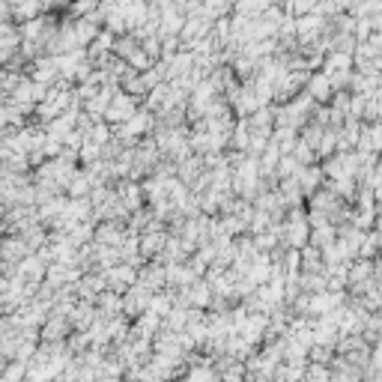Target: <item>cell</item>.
<instances>
[{
    "mask_svg": "<svg viewBox=\"0 0 382 382\" xmlns=\"http://www.w3.org/2000/svg\"><path fill=\"white\" fill-rule=\"evenodd\" d=\"M311 242V221H308V204L290 206L284 218V245L290 248H305Z\"/></svg>",
    "mask_w": 382,
    "mask_h": 382,
    "instance_id": "1",
    "label": "cell"
},
{
    "mask_svg": "<svg viewBox=\"0 0 382 382\" xmlns=\"http://www.w3.org/2000/svg\"><path fill=\"white\" fill-rule=\"evenodd\" d=\"M141 105H143V99L126 93V90H117L114 99H111V105H108V111H105V120L108 122H126V120H132L134 114H138Z\"/></svg>",
    "mask_w": 382,
    "mask_h": 382,
    "instance_id": "2",
    "label": "cell"
},
{
    "mask_svg": "<svg viewBox=\"0 0 382 382\" xmlns=\"http://www.w3.org/2000/svg\"><path fill=\"white\" fill-rule=\"evenodd\" d=\"M27 72H30L33 81H42V84H51V87L63 78L60 63H57V54H39V57L30 63Z\"/></svg>",
    "mask_w": 382,
    "mask_h": 382,
    "instance_id": "3",
    "label": "cell"
},
{
    "mask_svg": "<svg viewBox=\"0 0 382 382\" xmlns=\"http://www.w3.org/2000/svg\"><path fill=\"white\" fill-rule=\"evenodd\" d=\"M150 302H153V290L143 287L141 281L138 284H132L126 293H122V305H126V317L138 320L143 311H150Z\"/></svg>",
    "mask_w": 382,
    "mask_h": 382,
    "instance_id": "4",
    "label": "cell"
},
{
    "mask_svg": "<svg viewBox=\"0 0 382 382\" xmlns=\"http://www.w3.org/2000/svg\"><path fill=\"white\" fill-rule=\"evenodd\" d=\"M21 42H24V36H21L18 21H0V60H13L21 51Z\"/></svg>",
    "mask_w": 382,
    "mask_h": 382,
    "instance_id": "5",
    "label": "cell"
},
{
    "mask_svg": "<svg viewBox=\"0 0 382 382\" xmlns=\"http://www.w3.org/2000/svg\"><path fill=\"white\" fill-rule=\"evenodd\" d=\"M325 15L320 13H308V15H299L296 18V36L302 45H308V42H317L325 36Z\"/></svg>",
    "mask_w": 382,
    "mask_h": 382,
    "instance_id": "6",
    "label": "cell"
},
{
    "mask_svg": "<svg viewBox=\"0 0 382 382\" xmlns=\"http://www.w3.org/2000/svg\"><path fill=\"white\" fill-rule=\"evenodd\" d=\"M212 27H215V18H209V15H188L183 33H179V39H183V48H191V45H194L197 39L209 36Z\"/></svg>",
    "mask_w": 382,
    "mask_h": 382,
    "instance_id": "7",
    "label": "cell"
},
{
    "mask_svg": "<svg viewBox=\"0 0 382 382\" xmlns=\"http://www.w3.org/2000/svg\"><path fill=\"white\" fill-rule=\"evenodd\" d=\"M138 275H141V269L132 266V263H126V260L117 263V266H111V269H105L108 287H111V290H120V293H126L132 284H138Z\"/></svg>",
    "mask_w": 382,
    "mask_h": 382,
    "instance_id": "8",
    "label": "cell"
},
{
    "mask_svg": "<svg viewBox=\"0 0 382 382\" xmlns=\"http://www.w3.org/2000/svg\"><path fill=\"white\" fill-rule=\"evenodd\" d=\"M105 290H108V278L102 269H93V272H84L78 278V299H84V302H96Z\"/></svg>",
    "mask_w": 382,
    "mask_h": 382,
    "instance_id": "9",
    "label": "cell"
},
{
    "mask_svg": "<svg viewBox=\"0 0 382 382\" xmlns=\"http://www.w3.org/2000/svg\"><path fill=\"white\" fill-rule=\"evenodd\" d=\"M42 341H66L69 334L75 332V325H72V317H66V313H57V311H51L48 313V320L42 323Z\"/></svg>",
    "mask_w": 382,
    "mask_h": 382,
    "instance_id": "10",
    "label": "cell"
},
{
    "mask_svg": "<svg viewBox=\"0 0 382 382\" xmlns=\"http://www.w3.org/2000/svg\"><path fill=\"white\" fill-rule=\"evenodd\" d=\"M129 233V221H99L96 224V239L99 245H122V239H126Z\"/></svg>",
    "mask_w": 382,
    "mask_h": 382,
    "instance_id": "11",
    "label": "cell"
},
{
    "mask_svg": "<svg viewBox=\"0 0 382 382\" xmlns=\"http://www.w3.org/2000/svg\"><path fill=\"white\" fill-rule=\"evenodd\" d=\"M138 281H141L143 287H150L153 293H159V290L167 287V266L162 260H147V263L141 266Z\"/></svg>",
    "mask_w": 382,
    "mask_h": 382,
    "instance_id": "12",
    "label": "cell"
},
{
    "mask_svg": "<svg viewBox=\"0 0 382 382\" xmlns=\"http://www.w3.org/2000/svg\"><path fill=\"white\" fill-rule=\"evenodd\" d=\"M167 236H171V230L167 227H153V230H143L141 233V254L147 257V260H155L164 245H167Z\"/></svg>",
    "mask_w": 382,
    "mask_h": 382,
    "instance_id": "13",
    "label": "cell"
},
{
    "mask_svg": "<svg viewBox=\"0 0 382 382\" xmlns=\"http://www.w3.org/2000/svg\"><path fill=\"white\" fill-rule=\"evenodd\" d=\"M30 251V245L24 242V236L21 233H6V239L3 245H0V260H6V263H21Z\"/></svg>",
    "mask_w": 382,
    "mask_h": 382,
    "instance_id": "14",
    "label": "cell"
},
{
    "mask_svg": "<svg viewBox=\"0 0 382 382\" xmlns=\"http://www.w3.org/2000/svg\"><path fill=\"white\" fill-rule=\"evenodd\" d=\"M308 93L317 99L320 105H329L332 102V96H334V87H332V78H329V72L325 69H317V72H311V78H308Z\"/></svg>",
    "mask_w": 382,
    "mask_h": 382,
    "instance_id": "15",
    "label": "cell"
},
{
    "mask_svg": "<svg viewBox=\"0 0 382 382\" xmlns=\"http://www.w3.org/2000/svg\"><path fill=\"white\" fill-rule=\"evenodd\" d=\"M325 171H323V162H313V164H305L299 171V183H302V191H305V197H311L317 188L325 185Z\"/></svg>",
    "mask_w": 382,
    "mask_h": 382,
    "instance_id": "16",
    "label": "cell"
},
{
    "mask_svg": "<svg viewBox=\"0 0 382 382\" xmlns=\"http://www.w3.org/2000/svg\"><path fill=\"white\" fill-rule=\"evenodd\" d=\"M332 379H334V382H358V379H365V367L353 365L350 358H344V355H334V362H332Z\"/></svg>",
    "mask_w": 382,
    "mask_h": 382,
    "instance_id": "17",
    "label": "cell"
},
{
    "mask_svg": "<svg viewBox=\"0 0 382 382\" xmlns=\"http://www.w3.org/2000/svg\"><path fill=\"white\" fill-rule=\"evenodd\" d=\"M96 308H99V313H102V317H120V313H126V305H122V293L120 290H105L102 296L96 299Z\"/></svg>",
    "mask_w": 382,
    "mask_h": 382,
    "instance_id": "18",
    "label": "cell"
},
{
    "mask_svg": "<svg viewBox=\"0 0 382 382\" xmlns=\"http://www.w3.org/2000/svg\"><path fill=\"white\" fill-rule=\"evenodd\" d=\"M167 266V287H191L200 278L188 263H164Z\"/></svg>",
    "mask_w": 382,
    "mask_h": 382,
    "instance_id": "19",
    "label": "cell"
},
{
    "mask_svg": "<svg viewBox=\"0 0 382 382\" xmlns=\"http://www.w3.org/2000/svg\"><path fill=\"white\" fill-rule=\"evenodd\" d=\"M204 171H206V162H204V155H200V153H191L188 159H183V162H179V171H176V176L183 179V183L191 188V183H194V179H197L200 174H204Z\"/></svg>",
    "mask_w": 382,
    "mask_h": 382,
    "instance_id": "20",
    "label": "cell"
},
{
    "mask_svg": "<svg viewBox=\"0 0 382 382\" xmlns=\"http://www.w3.org/2000/svg\"><path fill=\"white\" fill-rule=\"evenodd\" d=\"M358 150H370V153H379L382 155V120L365 122L362 138H358Z\"/></svg>",
    "mask_w": 382,
    "mask_h": 382,
    "instance_id": "21",
    "label": "cell"
},
{
    "mask_svg": "<svg viewBox=\"0 0 382 382\" xmlns=\"http://www.w3.org/2000/svg\"><path fill=\"white\" fill-rule=\"evenodd\" d=\"M93 185H96L93 174H90L87 167H78V174L69 179V185H66V194H69V197H90Z\"/></svg>",
    "mask_w": 382,
    "mask_h": 382,
    "instance_id": "22",
    "label": "cell"
},
{
    "mask_svg": "<svg viewBox=\"0 0 382 382\" xmlns=\"http://www.w3.org/2000/svg\"><path fill=\"white\" fill-rule=\"evenodd\" d=\"M325 72H353L355 69V54L353 51H329L323 63Z\"/></svg>",
    "mask_w": 382,
    "mask_h": 382,
    "instance_id": "23",
    "label": "cell"
},
{
    "mask_svg": "<svg viewBox=\"0 0 382 382\" xmlns=\"http://www.w3.org/2000/svg\"><path fill=\"white\" fill-rule=\"evenodd\" d=\"M188 296H191V305H197V308H212V299H215V290H212V284L206 278H197L194 284L188 287Z\"/></svg>",
    "mask_w": 382,
    "mask_h": 382,
    "instance_id": "24",
    "label": "cell"
},
{
    "mask_svg": "<svg viewBox=\"0 0 382 382\" xmlns=\"http://www.w3.org/2000/svg\"><path fill=\"white\" fill-rule=\"evenodd\" d=\"M374 275H376V266L370 257H355V260H350V287L365 284V281H370Z\"/></svg>",
    "mask_w": 382,
    "mask_h": 382,
    "instance_id": "25",
    "label": "cell"
},
{
    "mask_svg": "<svg viewBox=\"0 0 382 382\" xmlns=\"http://www.w3.org/2000/svg\"><path fill=\"white\" fill-rule=\"evenodd\" d=\"M248 147H251V122H248V117H239L230 132V150L248 153Z\"/></svg>",
    "mask_w": 382,
    "mask_h": 382,
    "instance_id": "26",
    "label": "cell"
},
{
    "mask_svg": "<svg viewBox=\"0 0 382 382\" xmlns=\"http://www.w3.org/2000/svg\"><path fill=\"white\" fill-rule=\"evenodd\" d=\"M302 272H325V257H323L320 245L308 242L302 248Z\"/></svg>",
    "mask_w": 382,
    "mask_h": 382,
    "instance_id": "27",
    "label": "cell"
},
{
    "mask_svg": "<svg viewBox=\"0 0 382 382\" xmlns=\"http://www.w3.org/2000/svg\"><path fill=\"white\" fill-rule=\"evenodd\" d=\"M248 122H251V132H266V134H272V132H275V105L257 108L254 114L248 117Z\"/></svg>",
    "mask_w": 382,
    "mask_h": 382,
    "instance_id": "28",
    "label": "cell"
},
{
    "mask_svg": "<svg viewBox=\"0 0 382 382\" xmlns=\"http://www.w3.org/2000/svg\"><path fill=\"white\" fill-rule=\"evenodd\" d=\"M3 155V171L9 174H30L33 164H30V155L27 153H13V150H0Z\"/></svg>",
    "mask_w": 382,
    "mask_h": 382,
    "instance_id": "29",
    "label": "cell"
},
{
    "mask_svg": "<svg viewBox=\"0 0 382 382\" xmlns=\"http://www.w3.org/2000/svg\"><path fill=\"white\" fill-rule=\"evenodd\" d=\"M129 334H132V317L120 313V317H111L108 320V338H111V344L129 341Z\"/></svg>",
    "mask_w": 382,
    "mask_h": 382,
    "instance_id": "30",
    "label": "cell"
},
{
    "mask_svg": "<svg viewBox=\"0 0 382 382\" xmlns=\"http://www.w3.org/2000/svg\"><path fill=\"white\" fill-rule=\"evenodd\" d=\"M42 13H45L42 0H15L13 3V15H15L18 24L21 21H30V18H39Z\"/></svg>",
    "mask_w": 382,
    "mask_h": 382,
    "instance_id": "31",
    "label": "cell"
},
{
    "mask_svg": "<svg viewBox=\"0 0 382 382\" xmlns=\"http://www.w3.org/2000/svg\"><path fill=\"white\" fill-rule=\"evenodd\" d=\"M122 263V251L117 248V245H99L96 242V269H111V266H117Z\"/></svg>",
    "mask_w": 382,
    "mask_h": 382,
    "instance_id": "32",
    "label": "cell"
},
{
    "mask_svg": "<svg viewBox=\"0 0 382 382\" xmlns=\"http://www.w3.org/2000/svg\"><path fill=\"white\" fill-rule=\"evenodd\" d=\"M30 362H18V358H9L3 362V370H0V382H24L27 379Z\"/></svg>",
    "mask_w": 382,
    "mask_h": 382,
    "instance_id": "33",
    "label": "cell"
},
{
    "mask_svg": "<svg viewBox=\"0 0 382 382\" xmlns=\"http://www.w3.org/2000/svg\"><path fill=\"white\" fill-rule=\"evenodd\" d=\"M334 239H338V224L334 221H323V224H317V227H311V242L320 245V248L332 245Z\"/></svg>",
    "mask_w": 382,
    "mask_h": 382,
    "instance_id": "34",
    "label": "cell"
},
{
    "mask_svg": "<svg viewBox=\"0 0 382 382\" xmlns=\"http://www.w3.org/2000/svg\"><path fill=\"white\" fill-rule=\"evenodd\" d=\"M66 215L75 218V221H90V218H93V200H90V197H69Z\"/></svg>",
    "mask_w": 382,
    "mask_h": 382,
    "instance_id": "35",
    "label": "cell"
},
{
    "mask_svg": "<svg viewBox=\"0 0 382 382\" xmlns=\"http://www.w3.org/2000/svg\"><path fill=\"white\" fill-rule=\"evenodd\" d=\"M171 81H162V84H155L153 90H150V96L143 99V105H147L150 111H162L164 105H167V99H171Z\"/></svg>",
    "mask_w": 382,
    "mask_h": 382,
    "instance_id": "36",
    "label": "cell"
},
{
    "mask_svg": "<svg viewBox=\"0 0 382 382\" xmlns=\"http://www.w3.org/2000/svg\"><path fill=\"white\" fill-rule=\"evenodd\" d=\"M299 284L305 293H320V290H329V272H302Z\"/></svg>",
    "mask_w": 382,
    "mask_h": 382,
    "instance_id": "37",
    "label": "cell"
},
{
    "mask_svg": "<svg viewBox=\"0 0 382 382\" xmlns=\"http://www.w3.org/2000/svg\"><path fill=\"white\" fill-rule=\"evenodd\" d=\"M150 308H153L155 313H162V317H167V313L174 311V293H171V287H164V290H159V293H153Z\"/></svg>",
    "mask_w": 382,
    "mask_h": 382,
    "instance_id": "38",
    "label": "cell"
},
{
    "mask_svg": "<svg viewBox=\"0 0 382 382\" xmlns=\"http://www.w3.org/2000/svg\"><path fill=\"white\" fill-rule=\"evenodd\" d=\"M302 167H305V164H302L293 153H284V155H281V162H278V167H275V174L281 179H284V176H299Z\"/></svg>",
    "mask_w": 382,
    "mask_h": 382,
    "instance_id": "39",
    "label": "cell"
},
{
    "mask_svg": "<svg viewBox=\"0 0 382 382\" xmlns=\"http://www.w3.org/2000/svg\"><path fill=\"white\" fill-rule=\"evenodd\" d=\"M317 153H320V162L338 153V126H329V129H325V134H323V141H320V150H317Z\"/></svg>",
    "mask_w": 382,
    "mask_h": 382,
    "instance_id": "40",
    "label": "cell"
},
{
    "mask_svg": "<svg viewBox=\"0 0 382 382\" xmlns=\"http://www.w3.org/2000/svg\"><path fill=\"white\" fill-rule=\"evenodd\" d=\"M99 159H102V143L93 141V138H87L84 147H81V153H78V162L87 167V164H93V162H99Z\"/></svg>",
    "mask_w": 382,
    "mask_h": 382,
    "instance_id": "41",
    "label": "cell"
},
{
    "mask_svg": "<svg viewBox=\"0 0 382 382\" xmlns=\"http://www.w3.org/2000/svg\"><path fill=\"white\" fill-rule=\"evenodd\" d=\"M27 72H18V69H9V66H3V75H0V96H9L13 90L21 84V78H24Z\"/></svg>",
    "mask_w": 382,
    "mask_h": 382,
    "instance_id": "42",
    "label": "cell"
},
{
    "mask_svg": "<svg viewBox=\"0 0 382 382\" xmlns=\"http://www.w3.org/2000/svg\"><path fill=\"white\" fill-rule=\"evenodd\" d=\"M317 6H320V0H284V9H287V15H308V13H317Z\"/></svg>",
    "mask_w": 382,
    "mask_h": 382,
    "instance_id": "43",
    "label": "cell"
},
{
    "mask_svg": "<svg viewBox=\"0 0 382 382\" xmlns=\"http://www.w3.org/2000/svg\"><path fill=\"white\" fill-rule=\"evenodd\" d=\"M164 325L167 329H174V332H185L188 329V308H174L164 317Z\"/></svg>",
    "mask_w": 382,
    "mask_h": 382,
    "instance_id": "44",
    "label": "cell"
},
{
    "mask_svg": "<svg viewBox=\"0 0 382 382\" xmlns=\"http://www.w3.org/2000/svg\"><path fill=\"white\" fill-rule=\"evenodd\" d=\"M293 155H296V159L302 162V164H313V162H320V155H317V150H313L311 147V143L308 141H296V147H293Z\"/></svg>",
    "mask_w": 382,
    "mask_h": 382,
    "instance_id": "45",
    "label": "cell"
},
{
    "mask_svg": "<svg viewBox=\"0 0 382 382\" xmlns=\"http://www.w3.org/2000/svg\"><path fill=\"white\" fill-rule=\"evenodd\" d=\"M141 42H143V48H147L150 57L159 63V60H162V45H164V39L159 36V33H150V36H143Z\"/></svg>",
    "mask_w": 382,
    "mask_h": 382,
    "instance_id": "46",
    "label": "cell"
},
{
    "mask_svg": "<svg viewBox=\"0 0 382 382\" xmlns=\"http://www.w3.org/2000/svg\"><path fill=\"white\" fill-rule=\"evenodd\" d=\"M122 153H126V143L120 138H111L108 143H102V159H108V162H117Z\"/></svg>",
    "mask_w": 382,
    "mask_h": 382,
    "instance_id": "47",
    "label": "cell"
},
{
    "mask_svg": "<svg viewBox=\"0 0 382 382\" xmlns=\"http://www.w3.org/2000/svg\"><path fill=\"white\" fill-rule=\"evenodd\" d=\"M367 102H370V93H353L350 117H358V120H365V114H367Z\"/></svg>",
    "mask_w": 382,
    "mask_h": 382,
    "instance_id": "48",
    "label": "cell"
},
{
    "mask_svg": "<svg viewBox=\"0 0 382 382\" xmlns=\"http://www.w3.org/2000/svg\"><path fill=\"white\" fill-rule=\"evenodd\" d=\"M305 379H332V365L311 362V358H308V374H305Z\"/></svg>",
    "mask_w": 382,
    "mask_h": 382,
    "instance_id": "49",
    "label": "cell"
},
{
    "mask_svg": "<svg viewBox=\"0 0 382 382\" xmlns=\"http://www.w3.org/2000/svg\"><path fill=\"white\" fill-rule=\"evenodd\" d=\"M370 188L376 191V197H382V155H379V162L374 167V179H370Z\"/></svg>",
    "mask_w": 382,
    "mask_h": 382,
    "instance_id": "50",
    "label": "cell"
}]
</instances>
